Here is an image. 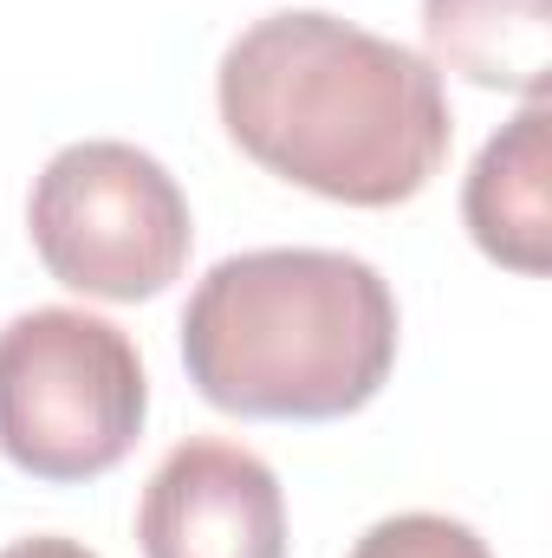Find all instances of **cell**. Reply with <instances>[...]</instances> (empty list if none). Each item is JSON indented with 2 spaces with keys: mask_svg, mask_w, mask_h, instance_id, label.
Returning a JSON list of instances; mask_svg holds the SVG:
<instances>
[{
  "mask_svg": "<svg viewBox=\"0 0 552 558\" xmlns=\"http://www.w3.org/2000/svg\"><path fill=\"white\" fill-rule=\"evenodd\" d=\"M215 111L241 156L338 208L416 202L455 143L442 72L319 7H286L235 33L215 65Z\"/></svg>",
  "mask_w": 552,
  "mask_h": 558,
  "instance_id": "obj_1",
  "label": "cell"
},
{
  "mask_svg": "<svg viewBox=\"0 0 552 558\" xmlns=\"http://www.w3.org/2000/svg\"><path fill=\"white\" fill-rule=\"evenodd\" d=\"M397 292L338 247L215 260L182 305V371L202 403L248 422H338L397 371Z\"/></svg>",
  "mask_w": 552,
  "mask_h": 558,
  "instance_id": "obj_2",
  "label": "cell"
},
{
  "mask_svg": "<svg viewBox=\"0 0 552 558\" xmlns=\"http://www.w3.org/2000/svg\"><path fill=\"white\" fill-rule=\"evenodd\" d=\"M149 377L137 344L79 305H33L0 325V454L46 481L79 487L111 474L143 435Z\"/></svg>",
  "mask_w": 552,
  "mask_h": 558,
  "instance_id": "obj_3",
  "label": "cell"
},
{
  "mask_svg": "<svg viewBox=\"0 0 552 558\" xmlns=\"http://www.w3.org/2000/svg\"><path fill=\"white\" fill-rule=\"evenodd\" d=\"M26 234L39 267L105 305H137L169 292L189 247L195 215L182 182L124 137L65 143L26 195Z\"/></svg>",
  "mask_w": 552,
  "mask_h": 558,
  "instance_id": "obj_4",
  "label": "cell"
},
{
  "mask_svg": "<svg viewBox=\"0 0 552 558\" xmlns=\"http://www.w3.org/2000/svg\"><path fill=\"white\" fill-rule=\"evenodd\" d=\"M143 558H286L279 474L241 441L189 435L137 500Z\"/></svg>",
  "mask_w": 552,
  "mask_h": 558,
  "instance_id": "obj_5",
  "label": "cell"
},
{
  "mask_svg": "<svg viewBox=\"0 0 552 558\" xmlns=\"http://www.w3.org/2000/svg\"><path fill=\"white\" fill-rule=\"evenodd\" d=\"M547 105H520L507 131L481 143L468 189H461V221L468 241L520 279H540L552 267V156H547Z\"/></svg>",
  "mask_w": 552,
  "mask_h": 558,
  "instance_id": "obj_6",
  "label": "cell"
},
{
  "mask_svg": "<svg viewBox=\"0 0 552 558\" xmlns=\"http://www.w3.org/2000/svg\"><path fill=\"white\" fill-rule=\"evenodd\" d=\"M422 59L481 92L547 105L552 0H422Z\"/></svg>",
  "mask_w": 552,
  "mask_h": 558,
  "instance_id": "obj_7",
  "label": "cell"
},
{
  "mask_svg": "<svg viewBox=\"0 0 552 558\" xmlns=\"http://www.w3.org/2000/svg\"><path fill=\"white\" fill-rule=\"evenodd\" d=\"M351 558H494L488 539L468 526V520H448V513H391L377 520Z\"/></svg>",
  "mask_w": 552,
  "mask_h": 558,
  "instance_id": "obj_8",
  "label": "cell"
},
{
  "mask_svg": "<svg viewBox=\"0 0 552 558\" xmlns=\"http://www.w3.org/2000/svg\"><path fill=\"white\" fill-rule=\"evenodd\" d=\"M0 558H98V553H92V546H79V539H65V533H33V539L0 546Z\"/></svg>",
  "mask_w": 552,
  "mask_h": 558,
  "instance_id": "obj_9",
  "label": "cell"
}]
</instances>
